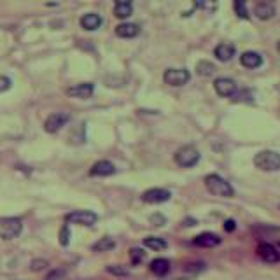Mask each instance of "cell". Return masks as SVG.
Masks as SVG:
<instances>
[{"mask_svg":"<svg viewBox=\"0 0 280 280\" xmlns=\"http://www.w3.org/2000/svg\"><path fill=\"white\" fill-rule=\"evenodd\" d=\"M100 25H102V16L95 14V12H89V14H84L81 18V26L84 30H89V32L100 28Z\"/></svg>","mask_w":280,"mask_h":280,"instance_id":"ac0fdd59","label":"cell"},{"mask_svg":"<svg viewBox=\"0 0 280 280\" xmlns=\"http://www.w3.org/2000/svg\"><path fill=\"white\" fill-rule=\"evenodd\" d=\"M240 63H242L245 69H258V67L263 65V58H261V55L256 51H245L240 56Z\"/></svg>","mask_w":280,"mask_h":280,"instance_id":"5bb4252c","label":"cell"},{"mask_svg":"<svg viewBox=\"0 0 280 280\" xmlns=\"http://www.w3.org/2000/svg\"><path fill=\"white\" fill-rule=\"evenodd\" d=\"M277 51L280 53V41H279V44H277Z\"/></svg>","mask_w":280,"mask_h":280,"instance_id":"836d02e7","label":"cell"},{"mask_svg":"<svg viewBox=\"0 0 280 280\" xmlns=\"http://www.w3.org/2000/svg\"><path fill=\"white\" fill-rule=\"evenodd\" d=\"M114 173H116V166L111 161H107V159L96 161L91 166V170H89V175H93V177H109V175H114Z\"/></svg>","mask_w":280,"mask_h":280,"instance_id":"30bf717a","label":"cell"},{"mask_svg":"<svg viewBox=\"0 0 280 280\" xmlns=\"http://www.w3.org/2000/svg\"><path fill=\"white\" fill-rule=\"evenodd\" d=\"M214 88L217 91L219 96H224V98H229V96H235L238 93V86L233 79L229 77H217L214 81Z\"/></svg>","mask_w":280,"mask_h":280,"instance_id":"52a82bcc","label":"cell"},{"mask_svg":"<svg viewBox=\"0 0 280 280\" xmlns=\"http://www.w3.org/2000/svg\"><path fill=\"white\" fill-rule=\"evenodd\" d=\"M133 12V5L132 2H128V0H119V2H116L114 5V16H118L119 19H125V18H130Z\"/></svg>","mask_w":280,"mask_h":280,"instance_id":"d6986e66","label":"cell"},{"mask_svg":"<svg viewBox=\"0 0 280 280\" xmlns=\"http://www.w3.org/2000/svg\"><path fill=\"white\" fill-rule=\"evenodd\" d=\"M256 168L263 172H277L280 170V152L277 151H261L254 156Z\"/></svg>","mask_w":280,"mask_h":280,"instance_id":"7a4b0ae2","label":"cell"},{"mask_svg":"<svg viewBox=\"0 0 280 280\" xmlns=\"http://www.w3.org/2000/svg\"><path fill=\"white\" fill-rule=\"evenodd\" d=\"M98 219V215L91 210H75V212H70L67 214L65 221L70 224H77V226H93Z\"/></svg>","mask_w":280,"mask_h":280,"instance_id":"5b68a950","label":"cell"},{"mask_svg":"<svg viewBox=\"0 0 280 280\" xmlns=\"http://www.w3.org/2000/svg\"><path fill=\"white\" fill-rule=\"evenodd\" d=\"M184 224H186V226H195V224H196V221H195V219H186Z\"/></svg>","mask_w":280,"mask_h":280,"instance_id":"d6a6232c","label":"cell"},{"mask_svg":"<svg viewBox=\"0 0 280 280\" xmlns=\"http://www.w3.org/2000/svg\"><path fill=\"white\" fill-rule=\"evenodd\" d=\"M46 266H48V261H44V259H35V261H32V265H30V270H32V272H42Z\"/></svg>","mask_w":280,"mask_h":280,"instance_id":"83f0119b","label":"cell"},{"mask_svg":"<svg viewBox=\"0 0 280 280\" xmlns=\"http://www.w3.org/2000/svg\"><path fill=\"white\" fill-rule=\"evenodd\" d=\"M233 7H235V12L238 18L249 19V12H247V5H245V2H242V0H235Z\"/></svg>","mask_w":280,"mask_h":280,"instance_id":"cb8c5ba5","label":"cell"},{"mask_svg":"<svg viewBox=\"0 0 280 280\" xmlns=\"http://www.w3.org/2000/svg\"><path fill=\"white\" fill-rule=\"evenodd\" d=\"M151 272L158 277H165L170 272V261L165 258H158L151 263Z\"/></svg>","mask_w":280,"mask_h":280,"instance_id":"ffe728a7","label":"cell"},{"mask_svg":"<svg viewBox=\"0 0 280 280\" xmlns=\"http://www.w3.org/2000/svg\"><path fill=\"white\" fill-rule=\"evenodd\" d=\"M235 221H233V219H228V221L224 222V229L226 231H235Z\"/></svg>","mask_w":280,"mask_h":280,"instance_id":"4dcf8cb0","label":"cell"},{"mask_svg":"<svg viewBox=\"0 0 280 280\" xmlns=\"http://www.w3.org/2000/svg\"><path fill=\"white\" fill-rule=\"evenodd\" d=\"M191 74L186 69H168L163 74V81L168 86H184L186 82H189Z\"/></svg>","mask_w":280,"mask_h":280,"instance_id":"8992f818","label":"cell"},{"mask_svg":"<svg viewBox=\"0 0 280 280\" xmlns=\"http://www.w3.org/2000/svg\"><path fill=\"white\" fill-rule=\"evenodd\" d=\"M170 196H172V193L166 191V189L152 188V189H147V191L142 195V200H144L145 203H165L170 200Z\"/></svg>","mask_w":280,"mask_h":280,"instance_id":"9c48e42d","label":"cell"},{"mask_svg":"<svg viewBox=\"0 0 280 280\" xmlns=\"http://www.w3.org/2000/svg\"><path fill=\"white\" fill-rule=\"evenodd\" d=\"M107 272L112 273V275H116V277H126V275H128V270L123 268V266H119V265L107 266Z\"/></svg>","mask_w":280,"mask_h":280,"instance_id":"4316f807","label":"cell"},{"mask_svg":"<svg viewBox=\"0 0 280 280\" xmlns=\"http://www.w3.org/2000/svg\"><path fill=\"white\" fill-rule=\"evenodd\" d=\"M70 119L69 114H65V112H55V114H51L48 119H46L44 123V130L48 133H56L60 132V128L62 126L67 125V121Z\"/></svg>","mask_w":280,"mask_h":280,"instance_id":"ba28073f","label":"cell"},{"mask_svg":"<svg viewBox=\"0 0 280 280\" xmlns=\"http://www.w3.org/2000/svg\"><path fill=\"white\" fill-rule=\"evenodd\" d=\"M60 243H62L63 247H67L70 243V229H69V226H63L62 229H60Z\"/></svg>","mask_w":280,"mask_h":280,"instance_id":"484cf974","label":"cell"},{"mask_svg":"<svg viewBox=\"0 0 280 280\" xmlns=\"http://www.w3.org/2000/svg\"><path fill=\"white\" fill-rule=\"evenodd\" d=\"M215 65L210 62H205V60H202V62L196 63V74L198 75H203V77H210V75H214L215 72Z\"/></svg>","mask_w":280,"mask_h":280,"instance_id":"44dd1931","label":"cell"},{"mask_svg":"<svg viewBox=\"0 0 280 280\" xmlns=\"http://www.w3.org/2000/svg\"><path fill=\"white\" fill-rule=\"evenodd\" d=\"M140 32L139 25H135V23H121V25L116 26V35L121 39H132V37H137Z\"/></svg>","mask_w":280,"mask_h":280,"instance_id":"9a60e30c","label":"cell"},{"mask_svg":"<svg viewBox=\"0 0 280 280\" xmlns=\"http://www.w3.org/2000/svg\"><path fill=\"white\" fill-rule=\"evenodd\" d=\"M214 55L219 62H229V60L235 56V46L228 44V42H222V44H219L217 48H215Z\"/></svg>","mask_w":280,"mask_h":280,"instance_id":"e0dca14e","label":"cell"},{"mask_svg":"<svg viewBox=\"0 0 280 280\" xmlns=\"http://www.w3.org/2000/svg\"><path fill=\"white\" fill-rule=\"evenodd\" d=\"M258 256L265 263H270V265H273V263H279L280 261V252L277 251L273 245H270V243H259Z\"/></svg>","mask_w":280,"mask_h":280,"instance_id":"7c38bea8","label":"cell"},{"mask_svg":"<svg viewBox=\"0 0 280 280\" xmlns=\"http://www.w3.org/2000/svg\"><path fill=\"white\" fill-rule=\"evenodd\" d=\"M144 245L147 249H152V251H163V249L168 247V243L163 238H158V236H147L144 240Z\"/></svg>","mask_w":280,"mask_h":280,"instance_id":"7402d4cb","label":"cell"},{"mask_svg":"<svg viewBox=\"0 0 280 280\" xmlns=\"http://www.w3.org/2000/svg\"><path fill=\"white\" fill-rule=\"evenodd\" d=\"M205 188L210 195L214 196H221V198H231L235 195L231 184H229L226 179H222L217 173H210L205 177Z\"/></svg>","mask_w":280,"mask_h":280,"instance_id":"6da1fadb","label":"cell"},{"mask_svg":"<svg viewBox=\"0 0 280 280\" xmlns=\"http://www.w3.org/2000/svg\"><path fill=\"white\" fill-rule=\"evenodd\" d=\"M11 79L9 77H5V75H0V93H4V91H7L9 88H11Z\"/></svg>","mask_w":280,"mask_h":280,"instance_id":"f1b7e54d","label":"cell"},{"mask_svg":"<svg viewBox=\"0 0 280 280\" xmlns=\"http://www.w3.org/2000/svg\"><path fill=\"white\" fill-rule=\"evenodd\" d=\"M63 275V272H60V270H56V272H53L51 275H48V279L46 280H56L58 277H62Z\"/></svg>","mask_w":280,"mask_h":280,"instance_id":"1f68e13d","label":"cell"},{"mask_svg":"<svg viewBox=\"0 0 280 280\" xmlns=\"http://www.w3.org/2000/svg\"><path fill=\"white\" fill-rule=\"evenodd\" d=\"M114 247H116L114 240L109 238V236H105V238H100L98 242L93 245V251L95 252H107V251H112Z\"/></svg>","mask_w":280,"mask_h":280,"instance_id":"603a6c76","label":"cell"},{"mask_svg":"<svg viewBox=\"0 0 280 280\" xmlns=\"http://www.w3.org/2000/svg\"><path fill=\"white\" fill-rule=\"evenodd\" d=\"M175 163L182 168H191L200 161V152L195 145H182L177 152H175Z\"/></svg>","mask_w":280,"mask_h":280,"instance_id":"3957f363","label":"cell"},{"mask_svg":"<svg viewBox=\"0 0 280 280\" xmlns=\"http://www.w3.org/2000/svg\"><path fill=\"white\" fill-rule=\"evenodd\" d=\"M23 222L18 217H7L0 221V238L2 240H12L21 233Z\"/></svg>","mask_w":280,"mask_h":280,"instance_id":"277c9868","label":"cell"},{"mask_svg":"<svg viewBox=\"0 0 280 280\" xmlns=\"http://www.w3.org/2000/svg\"><path fill=\"white\" fill-rule=\"evenodd\" d=\"M254 14H256V18L263 19V21L272 19L273 16H275V5L270 4V2H259L254 7Z\"/></svg>","mask_w":280,"mask_h":280,"instance_id":"2e32d148","label":"cell"},{"mask_svg":"<svg viewBox=\"0 0 280 280\" xmlns=\"http://www.w3.org/2000/svg\"><path fill=\"white\" fill-rule=\"evenodd\" d=\"M193 243L198 245V247L212 249V247H217L219 243H221V236L215 235V233H202V235L195 236Z\"/></svg>","mask_w":280,"mask_h":280,"instance_id":"4fadbf2b","label":"cell"},{"mask_svg":"<svg viewBox=\"0 0 280 280\" xmlns=\"http://www.w3.org/2000/svg\"><path fill=\"white\" fill-rule=\"evenodd\" d=\"M93 91H95V86H93L91 82H81V84H75L67 89V95L72 96V98L86 100L93 95Z\"/></svg>","mask_w":280,"mask_h":280,"instance_id":"8fae6325","label":"cell"},{"mask_svg":"<svg viewBox=\"0 0 280 280\" xmlns=\"http://www.w3.org/2000/svg\"><path fill=\"white\" fill-rule=\"evenodd\" d=\"M144 258H145V252L142 251V249H139V247L130 249V259H132L133 265H139L140 261H144Z\"/></svg>","mask_w":280,"mask_h":280,"instance_id":"d4e9b609","label":"cell"},{"mask_svg":"<svg viewBox=\"0 0 280 280\" xmlns=\"http://www.w3.org/2000/svg\"><path fill=\"white\" fill-rule=\"evenodd\" d=\"M151 222L154 226H163V222H165V217H163L161 214H154V215H151Z\"/></svg>","mask_w":280,"mask_h":280,"instance_id":"f546056e","label":"cell"}]
</instances>
